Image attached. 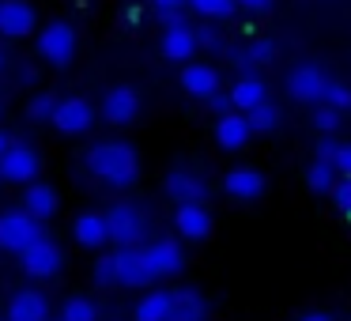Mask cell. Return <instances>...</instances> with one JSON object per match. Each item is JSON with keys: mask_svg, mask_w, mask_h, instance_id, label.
Instances as JSON below:
<instances>
[{"mask_svg": "<svg viewBox=\"0 0 351 321\" xmlns=\"http://www.w3.org/2000/svg\"><path fill=\"white\" fill-rule=\"evenodd\" d=\"M87 174L110 189H129L140 182V152L129 140H99L87 147Z\"/></svg>", "mask_w": 351, "mask_h": 321, "instance_id": "1", "label": "cell"}, {"mask_svg": "<svg viewBox=\"0 0 351 321\" xmlns=\"http://www.w3.org/2000/svg\"><path fill=\"white\" fill-rule=\"evenodd\" d=\"M76 49H80V34L69 19H53L38 31L34 38V54L49 64V69H69L76 61Z\"/></svg>", "mask_w": 351, "mask_h": 321, "instance_id": "2", "label": "cell"}, {"mask_svg": "<svg viewBox=\"0 0 351 321\" xmlns=\"http://www.w3.org/2000/svg\"><path fill=\"white\" fill-rule=\"evenodd\" d=\"M106 223H110V242H117V246H144V238H147L144 204H136V200H117V204H110Z\"/></svg>", "mask_w": 351, "mask_h": 321, "instance_id": "3", "label": "cell"}, {"mask_svg": "<svg viewBox=\"0 0 351 321\" xmlns=\"http://www.w3.org/2000/svg\"><path fill=\"white\" fill-rule=\"evenodd\" d=\"M42 235H46V230H42V219H34L27 208H8V212H0V250L4 253L31 250Z\"/></svg>", "mask_w": 351, "mask_h": 321, "instance_id": "4", "label": "cell"}, {"mask_svg": "<svg viewBox=\"0 0 351 321\" xmlns=\"http://www.w3.org/2000/svg\"><path fill=\"white\" fill-rule=\"evenodd\" d=\"M19 261H23V272L31 276V280H53V276L64 268V253L49 235H42L31 250L19 253Z\"/></svg>", "mask_w": 351, "mask_h": 321, "instance_id": "5", "label": "cell"}, {"mask_svg": "<svg viewBox=\"0 0 351 321\" xmlns=\"http://www.w3.org/2000/svg\"><path fill=\"white\" fill-rule=\"evenodd\" d=\"M38 170H42V159L31 144H12L8 152L0 155V182L31 185V182H38Z\"/></svg>", "mask_w": 351, "mask_h": 321, "instance_id": "6", "label": "cell"}, {"mask_svg": "<svg viewBox=\"0 0 351 321\" xmlns=\"http://www.w3.org/2000/svg\"><path fill=\"white\" fill-rule=\"evenodd\" d=\"M167 197L174 200V204H204L208 200V178L204 174H197L193 167H182L178 163L174 170L167 174Z\"/></svg>", "mask_w": 351, "mask_h": 321, "instance_id": "7", "label": "cell"}, {"mask_svg": "<svg viewBox=\"0 0 351 321\" xmlns=\"http://www.w3.org/2000/svg\"><path fill=\"white\" fill-rule=\"evenodd\" d=\"M140 250H144V261H147L155 280H170V276H178L185 268V253L174 238H152Z\"/></svg>", "mask_w": 351, "mask_h": 321, "instance_id": "8", "label": "cell"}, {"mask_svg": "<svg viewBox=\"0 0 351 321\" xmlns=\"http://www.w3.org/2000/svg\"><path fill=\"white\" fill-rule=\"evenodd\" d=\"M325 87H328V76H325V69L313 64V61H302L287 72V91H291V99H298V102H321L325 99Z\"/></svg>", "mask_w": 351, "mask_h": 321, "instance_id": "9", "label": "cell"}, {"mask_svg": "<svg viewBox=\"0 0 351 321\" xmlns=\"http://www.w3.org/2000/svg\"><path fill=\"white\" fill-rule=\"evenodd\" d=\"M114 265H117V287H147V283H155L140 246H117Z\"/></svg>", "mask_w": 351, "mask_h": 321, "instance_id": "10", "label": "cell"}, {"mask_svg": "<svg viewBox=\"0 0 351 321\" xmlns=\"http://www.w3.org/2000/svg\"><path fill=\"white\" fill-rule=\"evenodd\" d=\"M178 84H182L185 95H193V99H200V102H208L215 91H223L219 69H215V64H204V61H189V64H185Z\"/></svg>", "mask_w": 351, "mask_h": 321, "instance_id": "11", "label": "cell"}, {"mask_svg": "<svg viewBox=\"0 0 351 321\" xmlns=\"http://www.w3.org/2000/svg\"><path fill=\"white\" fill-rule=\"evenodd\" d=\"M38 23L31 0H0V34L4 38H27Z\"/></svg>", "mask_w": 351, "mask_h": 321, "instance_id": "12", "label": "cell"}, {"mask_svg": "<svg viewBox=\"0 0 351 321\" xmlns=\"http://www.w3.org/2000/svg\"><path fill=\"white\" fill-rule=\"evenodd\" d=\"M95 125V106L87 99H61L53 114V129L64 132V136H84Z\"/></svg>", "mask_w": 351, "mask_h": 321, "instance_id": "13", "label": "cell"}, {"mask_svg": "<svg viewBox=\"0 0 351 321\" xmlns=\"http://www.w3.org/2000/svg\"><path fill=\"white\" fill-rule=\"evenodd\" d=\"M102 117H106L110 125H132L140 117V95L125 84L110 87L106 99H102Z\"/></svg>", "mask_w": 351, "mask_h": 321, "instance_id": "14", "label": "cell"}, {"mask_svg": "<svg viewBox=\"0 0 351 321\" xmlns=\"http://www.w3.org/2000/svg\"><path fill=\"white\" fill-rule=\"evenodd\" d=\"M265 174H261L257 167H230L227 174H223V193L234 200H257L261 193H265Z\"/></svg>", "mask_w": 351, "mask_h": 321, "instance_id": "15", "label": "cell"}, {"mask_svg": "<svg viewBox=\"0 0 351 321\" xmlns=\"http://www.w3.org/2000/svg\"><path fill=\"white\" fill-rule=\"evenodd\" d=\"M72 238H76L84 250H102L110 242V223L106 212H80L72 223Z\"/></svg>", "mask_w": 351, "mask_h": 321, "instance_id": "16", "label": "cell"}, {"mask_svg": "<svg viewBox=\"0 0 351 321\" xmlns=\"http://www.w3.org/2000/svg\"><path fill=\"white\" fill-rule=\"evenodd\" d=\"M159 49H162V57H167V61L189 64L193 57L200 54V38H197V31H193V27H174V31H162Z\"/></svg>", "mask_w": 351, "mask_h": 321, "instance_id": "17", "label": "cell"}, {"mask_svg": "<svg viewBox=\"0 0 351 321\" xmlns=\"http://www.w3.org/2000/svg\"><path fill=\"white\" fill-rule=\"evenodd\" d=\"M174 227H178V235L189 238V242H204V238L212 235V215H208L204 204H178Z\"/></svg>", "mask_w": 351, "mask_h": 321, "instance_id": "18", "label": "cell"}, {"mask_svg": "<svg viewBox=\"0 0 351 321\" xmlns=\"http://www.w3.org/2000/svg\"><path fill=\"white\" fill-rule=\"evenodd\" d=\"M8 321H49V298L34 287H23L8 302Z\"/></svg>", "mask_w": 351, "mask_h": 321, "instance_id": "19", "label": "cell"}, {"mask_svg": "<svg viewBox=\"0 0 351 321\" xmlns=\"http://www.w3.org/2000/svg\"><path fill=\"white\" fill-rule=\"evenodd\" d=\"M253 136V125L245 114H223L219 121H215V144L223 147V152H238V147H245Z\"/></svg>", "mask_w": 351, "mask_h": 321, "instance_id": "20", "label": "cell"}, {"mask_svg": "<svg viewBox=\"0 0 351 321\" xmlns=\"http://www.w3.org/2000/svg\"><path fill=\"white\" fill-rule=\"evenodd\" d=\"M23 208L34 215V219H53L57 215V208H61V197H57V189L49 182H31L23 189Z\"/></svg>", "mask_w": 351, "mask_h": 321, "instance_id": "21", "label": "cell"}, {"mask_svg": "<svg viewBox=\"0 0 351 321\" xmlns=\"http://www.w3.org/2000/svg\"><path fill=\"white\" fill-rule=\"evenodd\" d=\"M230 99H234V106L245 114V110L268 102V84L261 80V72H242V76L234 80V87H230Z\"/></svg>", "mask_w": 351, "mask_h": 321, "instance_id": "22", "label": "cell"}, {"mask_svg": "<svg viewBox=\"0 0 351 321\" xmlns=\"http://www.w3.org/2000/svg\"><path fill=\"white\" fill-rule=\"evenodd\" d=\"M170 310H174V291L155 287V291H147V295L136 302L132 321H170Z\"/></svg>", "mask_w": 351, "mask_h": 321, "instance_id": "23", "label": "cell"}, {"mask_svg": "<svg viewBox=\"0 0 351 321\" xmlns=\"http://www.w3.org/2000/svg\"><path fill=\"white\" fill-rule=\"evenodd\" d=\"M170 321H208V298L197 287H182L174 291V310Z\"/></svg>", "mask_w": 351, "mask_h": 321, "instance_id": "24", "label": "cell"}, {"mask_svg": "<svg viewBox=\"0 0 351 321\" xmlns=\"http://www.w3.org/2000/svg\"><path fill=\"white\" fill-rule=\"evenodd\" d=\"M336 182H340V167L328 159H313L310 170H306V185H310L313 193H332Z\"/></svg>", "mask_w": 351, "mask_h": 321, "instance_id": "25", "label": "cell"}, {"mask_svg": "<svg viewBox=\"0 0 351 321\" xmlns=\"http://www.w3.org/2000/svg\"><path fill=\"white\" fill-rule=\"evenodd\" d=\"M245 117H250V125H253V132H276V125L283 121V114H280V106H272V102H261V106H253V110H245Z\"/></svg>", "mask_w": 351, "mask_h": 321, "instance_id": "26", "label": "cell"}, {"mask_svg": "<svg viewBox=\"0 0 351 321\" xmlns=\"http://www.w3.org/2000/svg\"><path fill=\"white\" fill-rule=\"evenodd\" d=\"M61 321H99V306L84 295H72L61 306Z\"/></svg>", "mask_w": 351, "mask_h": 321, "instance_id": "27", "label": "cell"}, {"mask_svg": "<svg viewBox=\"0 0 351 321\" xmlns=\"http://www.w3.org/2000/svg\"><path fill=\"white\" fill-rule=\"evenodd\" d=\"M57 106H61V99H57L53 91H42L27 102V114H31V121H53Z\"/></svg>", "mask_w": 351, "mask_h": 321, "instance_id": "28", "label": "cell"}, {"mask_svg": "<svg viewBox=\"0 0 351 321\" xmlns=\"http://www.w3.org/2000/svg\"><path fill=\"white\" fill-rule=\"evenodd\" d=\"M193 4V12H200V16H208V19H230L234 16V0H189Z\"/></svg>", "mask_w": 351, "mask_h": 321, "instance_id": "29", "label": "cell"}, {"mask_svg": "<svg viewBox=\"0 0 351 321\" xmlns=\"http://www.w3.org/2000/svg\"><path fill=\"white\" fill-rule=\"evenodd\" d=\"M310 121H313V129H317L321 136H332V132L340 129V110H332V106H325V102H321V106L310 114Z\"/></svg>", "mask_w": 351, "mask_h": 321, "instance_id": "30", "label": "cell"}, {"mask_svg": "<svg viewBox=\"0 0 351 321\" xmlns=\"http://www.w3.org/2000/svg\"><path fill=\"white\" fill-rule=\"evenodd\" d=\"M95 283L99 287H117V265H114V253H106V257L95 261Z\"/></svg>", "mask_w": 351, "mask_h": 321, "instance_id": "31", "label": "cell"}, {"mask_svg": "<svg viewBox=\"0 0 351 321\" xmlns=\"http://www.w3.org/2000/svg\"><path fill=\"white\" fill-rule=\"evenodd\" d=\"M325 106H332V110H348L351 106V87H343V84H336V80H328V87H325Z\"/></svg>", "mask_w": 351, "mask_h": 321, "instance_id": "32", "label": "cell"}, {"mask_svg": "<svg viewBox=\"0 0 351 321\" xmlns=\"http://www.w3.org/2000/svg\"><path fill=\"white\" fill-rule=\"evenodd\" d=\"M276 54H280V46H276L272 38H257V42H250V57H253V64H272L276 61Z\"/></svg>", "mask_w": 351, "mask_h": 321, "instance_id": "33", "label": "cell"}, {"mask_svg": "<svg viewBox=\"0 0 351 321\" xmlns=\"http://www.w3.org/2000/svg\"><path fill=\"white\" fill-rule=\"evenodd\" d=\"M332 200H336V212H340L343 219H351V178H340V182H336Z\"/></svg>", "mask_w": 351, "mask_h": 321, "instance_id": "34", "label": "cell"}, {"mask_svg": "<svg viewBox=\"0 0 351 321\" xmlns=\"http://www.w3.org/2000/svg\"><path fill=\"white\" fill-rule=\"evenodd\" d=\"M340 140L336 136H321L317 140V155H313V159H328V163H336V155H340Z\"/></svg>", "mask_w": 351, "mask_h": 321, "instance_id": "35", "label": "cell"}, {"mask_svg": "<svg viewBox=\"0 0 351 321\" xmlns=\"http://www.w3.org/2000/svg\"><path fill=\"white\" fill-rule=\"evenodd\" d=\"M208 106H212L219 117H223V114H234V110H238V106H234V99H230V91H227V95H223V91H215L212 99H208Z\"/></svg>", "mask_w": 351, "mask_h": 321, "instance_id": "36", "label": "cell"}, {"mask_svg": "<svg viewBox=\"0 0 351 321\" xmlns=\"http://www.w3.org/2000/svg\"><path fill=\"white\" fill-rule=\"evenodd\" d=\"M162 23V31H174V27H189V19H185V12H155Z\"/></svg>", "mask_w": 351, "mask_h": 321, "instance_id": "37", "label": "cell"}, {"mask_svg": "<svg viewBox=\"0 0 351 321\" xmlns=\"http://www.w3.org/2000/svg\"><path fill=\"white\" fill-rule=\"evenodd\" d=\"M242 12H250V16H265V12H272V0H234Z\"/></svg>", "mask_w": 351, "mask_h": 321, "instance_id": "38", "label": "cell"}, {"mask_svg": "<svg viewBox=\"0 0 351 321\" xmlns=\"http://www.w3.org/2000/svg\"><path fill=\"white\" fill-rule=\"evenodd\" d=\"M185 4H189V0H152L155 12H185Z\"/></svg>", "mask_w": 351, "mask_h": 321, "instance_id": "39", "label": "cell"}, {"mask_svg": "<svg viewBox=\"0 0 351 321\" xmlns=\"http://www.w3.org/2000/svg\"><path fill=\"white\" fill-rule=\"evenodd\" d=\"M336 167H340L343 178H351V144L340 147V155H336Z\"/></svg>", "mask_w": 351, "mask_h": 321, "instance_id": "40", "label": "cell"}, {"mask_svg": "<svg viewBox=\"0 0 351 321\" xmlns=\"http://www.w3.org/2000/svg\"><path fill=\"white\" fill-rule=\"evenodd\" d=\"M197 38H200V46H219V34H215L212 27H200Z\"/></svg>", "mask_w": 351, "mask_h": 321, "instance_id": "41", "label": "cell"}, {"mask_svg": "<svg viewBox=\"0 0 351 321\" xmlns=\"http://www.w3.org/2000/svg\"><path fill=\"white\" fill-rule=\"evenodd\" d=\"M16 76L23 80V84H34V69H31V64H16Z\"/></svg>", "mask_w": 351, "mask_h": 321, "instance_id": "42", "label": "cell"}, {"mask_svg": "<svg viewBox=\"0 0 351 321\" xmlns=\"http://www.w3.org/2000/svg\"><path fill=\"white\" fill-rule=\"evenodd\" d=\"M298 321H332V318H328V313H302Z\"/></svg>", "mask_w": 351, "mask_h": 321, "instance_id": "43", "label": "cell"}, {"mask_svg": "<svg viewBox=\"0 0 351 321\" xmlns=\"http://www.w3.org/2000/svg\"><path fill=\"white\" fill-rule=\"evenodd\" d=\"M8 147H12V136H8V132H4V129H0V155L8 152Z\"/></svg>", "mask_w": 351, "mask_h": 321, "instance_id": "44", "label": "cell"}, {"mask_svg": "<svg viewBox=\"0 0 351 321\" xmlns=\"http://www.w3.org/2000/svg\"><path fill=\"white\" fill-rule=\"evenodd\" d=\"M4 64H8V61H4V49H0V76H4Z\"/></svg>", "mask_w": 351, "mask_h": 321, "instance_id": "45", "label": "cell"}, {"mask_svg": "<svg viewBox=\"0 0 351 321\" xmlns=\"http://www.w3.org/2000/svg\"><path fill=\"white\" fill-rule=\"evenodd\" d=\"M0 114H4V99H0Z\"/></svg>", "mask_w": 351, "mask_h": 321, "instance_id": "46", "label": "cell"}]
</instances>
